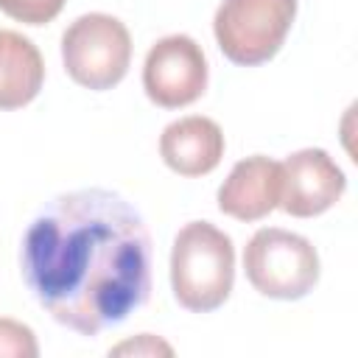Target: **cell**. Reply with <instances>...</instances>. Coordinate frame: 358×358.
<instances>
[{"label":"cell","instance_id":"ba28073f","mask_svg":"<svg viewBox=\"0 0 358 358\" xmlns=\"http://www.w3.org/2000/svg\"><path fill=\"white\" fill-rule=\"evenodd\" d=\"M282 193V168L280 162L255 154L229 171L218 187V210L238 221H260L274 207H280Z\"/></svg>","mask_w":358,"mask_h":358},{"label":"cell","instance_id":"5b68a950","mask_svg":"<svg viewBox=\"0 0 358 358\" xmlns=\"http://www.w3.org/2000/svg\"><path fill=\"white\" fill-rule=\"evenodd\" d=\"M296 17V0H224L213 31L221 53L241 67L277 56Z\"/></svg>","mask_w":358,"mask_h":358},{"label":"cell","instance_id":"52a82bcc","mask_svg":"<svg viewBox=\"0 0 358 358\" xmlns=\"http://www.w3.org/2000/svg\"><path fill=\"white\" fill-rule=\"evenodd\" d=\"M282 168L280 207L294 218H313L327 213L347 190L344 171L324 148H302L288 154Z\"/></svg>","mask_w":358,"mask_h":358},{"label":"cell","instance_id":"6da1fadb","mask_svg":"<svg viewBox=\"0 0 358 358\" xmlns=\"http://www.w3.org/2000/svg\"><path fill=\"white\" fill-rule=\"evenodd\" d=\"M22 280L64 327L98 336L134 313L151 291V235L115 190L84 187L42 204L22 238Z\"/></svg>","mask_w":358,"mask_h":358},{"label":"cell","instance_id":"3957f363","mask_svg":"<svg viewBox=\"0 0 358 358\" xmlns=\"http://www.w3.org/2000/svg\"><path fill=\"white\" fill-rule=\"evenodd\" d=\"M246 280L268 299H302L319 282V255L313 243L280 227L257 229L243 249Z\"/></svg>","mask_w":358,"mask_h":358},{"label":"cell","instance_id":"4fadbf2b","mask_svg":"<svg viewBox=\"0 0 358 358\" xmlns=\"http://www.w3.org/2000/svg\"><path fill=\"white\" fill-rule=\"evenodd\" d=\"M112 352H115V355H123V352H134V355H157V352H162V355H171V347H168L165 341H159L157 336L143 333V336H140V338H134V341L117 344Z\"/></svg>","mask_w":358,"mask_h":358},{"label":"cell","instance_id":"7a4b0ae2","mask_svg":"<svg viewBox=\"0 0 358 358\" xmlns=\"http://www.w3.org/2000/svg\"><path fill=\"white\" fill-rule=\"evenodd\" d=\"M235 282V246L210 221L185 224L171 249V288L182 308L210 313L221 308Z\"/></svg>","mask_w":358,"mask_h":358},{"label":"cell","instance_id":"30bf717a","mask_svg":"<svg viewBox=\"0 0 358 358\" xmlns=\"http://www.w3.org/2000/svg\"><path fill=\"white\" fill-rule=\"evenodd\" d=\"M45 81V62L36 45L0 28V109H20L31 103Z\"/></svg>","mask_w":358,"mask_h":358},{"label":"cell","instance_id":"8992f818","mask_svg":"<svg viewBox=\"0 0 358 358\" xmlns=\"http://www.w3.org/2000/svg\"><path fill=\"white\" fill-rule=\"evenodd\" d=\"M143 90L162 109H182L207 90V59L196 39L185 34L162 36L143 64Z\"/></svg>","mask_w":358,"mask_h":358},{"label":"cell","instance_id":"9c48e42d","mask_svg":"<svg viewBox=\"0 0 358 358\" xmlns=\"http://www.w3.org/2000/svg\"><path fill=\"white\" fill-rule=\"evenodd\" d=\"M159 157L179 176H204L224 157V131L201 115L179 117L162 129Z\"/></svg>","mask_w":358,"mask_h":358},{"label":"cell","instance_id":"277c9868","mask_svg":"<svg viewBox=\"0 0 358 358\" xmlns=\"http://www.w3.org/2000/svg\"><path fill=\"white\" fill-rule=\"evenodd\" d=\"M62 62L76 84L95 92L112 90L131 62L129 28L112 14H84L62 34Z\"/></svg>","mask_w":358,"mask_h":358},{"label":"cell","instance_id":"8fae6325","mask_svg":"<svg viewBox=\"0 0 358 358\" xmlns=\"http://www.w3.org/2000/svg\"><path fill=\"white\" fill-rule=\"evenodd\" d=\"M64 0H0V11L25 25H45L59 17Z\"/></svg>","mask_w":358,"mask_h":358},{"label":"cell","instance_id":"7c38bea8","mask_svg":"<svg viewBox=\"0 0 358 358\" xmlns=\"http://www.w3.org/2000/svg\"><path fill=\"white\" fill-rule=\"evenodd\" d=\"M39 352L34 330L14 319H0V358H34Z\"/></svg>","mask_w":358,"mask_h":358}]
</instances>
